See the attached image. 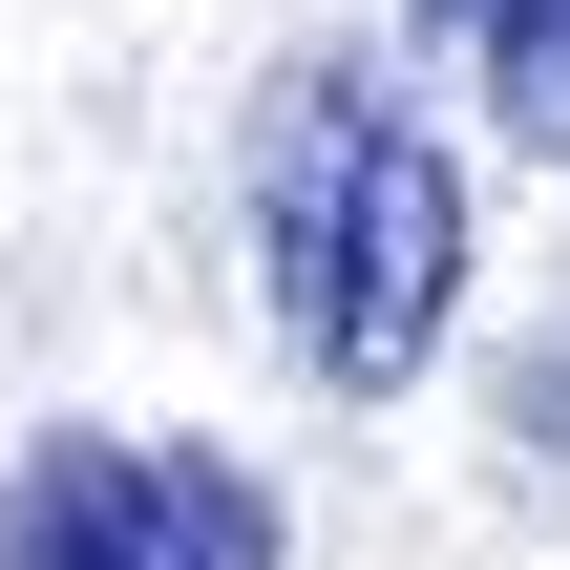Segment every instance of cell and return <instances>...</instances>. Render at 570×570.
Listing matches in <instances>:
<instances>
[{
  "instance_id": "obj_1",
  "label": "cell",
  "mask_w": 570,
  "mask_h": 570,
  "mask_svg": "<svg viewBox=\"0 0 570 570\" xmlns=\"http://www.w3.org/2000/svg\"><path fill=\"white\" fill-rule=\"evenodd\" d=\"M233 190H254V296H275L296 381L317 402H402L444 360V317H465V169H444V127L360 42H296L254 85Z\"/></svg>"
},
{
  "instance_id": "obj_2",
  "label": "cell",
  "mask_w": 570,
  "mask_h": 570,
  "mask_svg": "<svg viewBox=\"0 0 570 570\" xmlns=\"http://www.w3.org/2000/svg\"><path fill=\"white\" fill-rule=\"evenodd\" d=\"M0 570H296V508L169 423H42L0 444Z\"/></svg>"
},
{
  "instance_id": "obj_3",
  "label": "cell",
  "mask_w": 570,
  "mask_h": 570,
  "mask_svg": "<svg viewBox=\"0 0 570 570\" xmlns=\"http://www.w3.org/2000/svg\"><path fill=\"white\" fill-rule=\"evenodd\" d=\"M444 42H465V85L508 106V148L529 169H570V0H423Z\"/></svg>"
},
{
  "instance_id": "obj_4",
  "label": "cell",
  "mask_w": 570,
  "mask_h": 570,
  "mask_svg": "<svg viewBox=\"0 0 570 570\" xmlns=\"http://www.w3.org/2000/svg\"><path fill=\"white\" fill-rule=\"evenodd\" d=\"M508 444H529V465H570V317L508 360Z\"/></svg>"
}]
</instances>
